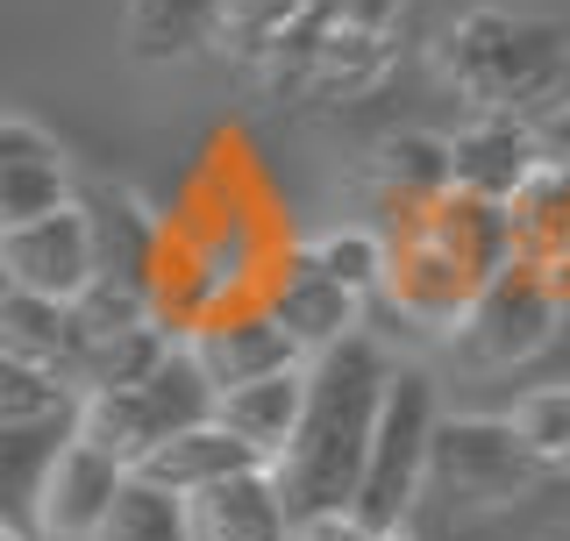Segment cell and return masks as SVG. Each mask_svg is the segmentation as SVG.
I'll use <instances>...</instances> for the list:
<instances>
[{
	"label": "cell",
	"mask_w": 570,
	"mask_h": 541,
	"mask_svg": "<svg viewBox=\"0 0 570 541\" xmlns=\"http://www.w3.org/2000/svg\"><path fill=\"white\" fill-rule=\"evenodd\" d=\"M171 350V328L165 321H136V328H115V335H94L71 350L65 364V385L71 392H115V385H136V377H150L165 364Z\"/></svg>",
	"instance_id": "obj_18"
},
{
	"label": "cell",
	"mask_w": 570,
	"mask_h": 541,
	"mask_svg": "<svg viewBox=\"0 0 570 541\" xmlns=\"http://www.w3.org/2000/svg\"><path fill=\"white\" fill-rule=\"evenodd\" d=\"M71 350H79V335H71V314L58 299H36V293L0 299V356H8V364H36L65 385Z\"/></svg>",
	"instance_id": "obj_20"
},
{
	"label": "cell",
	"mask_w": 570,
	"mask_h": 541,
	"mask_svg": "<svg viewBox=\"0 0 570 541\" xmlns=\"http://www.w3.org/2000/svg\"><path fill=\"white\" fill-rule=\"evenodd\" d=\"M0 270H8L14 293L58 299V306L79 299L86 285H94V243H86V214H79V200L36 214V222L0 228Z\"/></svg>",
	"instance_id": "obj_7"
},
{
	"label": "cell",
	"mask_w": 570,
	"mask_h": 541,
	"mask_svg": "<svg viewBox=\"0 0 570 541\" xmlns=\"http://www.w3.org/2000/svg\"><path fill=\"white\" fill-rule=\"evenodd\" d=\"M71 406H79L71 385H58L36 364H8L0 356V427H50V421H71Z\"/></svg>",
	"instance_id": "obj_25"
},
{
	"label": "cell",
	"mask_w": 570,
	"mask_h": 541,
	"mask_svg": "<svg viewBox=\"0 0 570 541\" xmlns=\"http://www.w3.org/2000/svg\"><path fill=\"white\" fill-rule=\"evenodd\" d=\"M0 541H14V534H8V528H0Z\"/></svg>",
	"instance_id": "obj_34"
},
{
	"label": "cell",
	"mask_w": 570,
	"mask_h": 541,
	"mask_svg": "<svg viewBox=\"0 0 570 541\" xmlns=\"http://www.w3.org/2000/svg\"><path fill=\"white\" fill-rule=\"evenodd\" d=\"M507 427L534 456V471H570V385L528 392V400L507 413Z\"/></svg>",
	"instance_id": "obj_24"
},
{
	"label": "cell",
	"mask_w": 570,
	"mask_h": 541,
	"mask_svg": "<svg viewBox=\"0 0 570 541\" xmlns=\"http://www.w3.org/2000/svg\"><path fill=\"white\" fill-rule=\"evenodd\" d=\"M8 293H14V285H8V270H0V299H8Z\"/></svg>",
	"instance_id": "obj_33"
},
{
	"label": "cell",
	"mask_w": 570,
	"mask_h": 541,
	"mask_svg": "<svg viewBox=\"0 0 570 541\" xmlns=\"http://www.w3.org/2000/svg\"><path fill=\"white\" fill-rule=\"evenodd\" d=\"M507 228H513V264H528V270L557 264L570 249V178L563 171H534L507 200Z\"/></svg>",
	"instance_id": "obj_21"
},
{
	"label": "cell",
	"mask_w": 570,
	"mask_h": 541,
	"mask_svg": "<svg viewBox=\"0 0 570 541\" xmlns=\"http://www.w3.org/2000/svg\"><path fill=\"white\" fill-rule=\"evenodd\" d=\"M214 421H222L257 463H272L278 449H285V435H293V421H299V364L214 392Z\"/></svg>",
	"instance_id": "obj_16"
},
{
	"label": "cell",
	"mask_w": 570,
	"mask_h": 541,
	"mask_svg": "<svg viewBox=\"0 0 570 541\" xmlns=\"http://www.w3.org/2000/svg\"><path fill=\"white\" fill-rule=\"evenodd\" d=\"M236 471H264L249 449L228 435L222 421H200V427H178L171 442H157L150 456L136 463L129 478L142 484H157V492H171V499H186V492H200V484H222V478H236Z\"/></svg>",
	"instance_id": "obj_14"
},
{
	"label": "cell",
	"mask_w": 570,
	"mask_h": 541,
	"mask_svg": "<svg viewBox=\"0 0 570 541\" xmlns=\"http://www.w3.org/2000/svg\"><path fill=\"white\" fill-rule=\"evenodd\" d=\"M307 264L321 270V278H335L350 299L379 293L385 285V236H371V228H343V236H321L307 249Z\"/></svg>",
	"instance_id": "obj_26"
},
{
	"label": "cell",
	"mask_w": 570,
	"mask_h": 541,
	"mask_svg": "<svg viewBox=\"0 0 570 541\" xmlns=\"http://www.w3.org/2000/svg\"><path fill=\"white\" fill-rule=\"evenodd\" d=\"M371 541H414V534H406V528H385V534H371Z\"/></svg>",
	"instance_id": "obj_32"
},
{
	"label": "cell",
	"mask_w": 570,
	"mask_h": 541,
	"mask_svg": "<svg viewBox=\"0 0 570 541\" xmlns=\"http://www.w3.org/2000/svg\"><path fill=\"white\" fill-rule=\"evenodd\" d=\"M71 200V171L36 121H0V228Z\"/></svg>",
	"instance_id": "obj_13"
},
{
	"label": "cell",
	"mask_w": 570,
	"mask_h": 541,
	"mask_svg": "<svg viewBox=\"0 0 570 541\" xmlns=\"http://www.w3.org/2000/svg\"><path fill=\"white\" fill-rule=\"evenodd\" d=\"M385 371H392L385 350L364 328H350L343 342H328V350H314L307 364H299V421H293V435H285V449L264 463L285 520L350 513Z\"/></svg>",
	"instance_id": "obj_1"
},
{
	"label": "cell",
	"mask_w": 570,
	"mask_h": 541,
	"mask_svg": "<svg viewBox=\"0 0 570 541\" xmlns=\"http://www.w3.org/2000/svg\"><path fill=\"white\" fill-rule=\"evenodd\" d=\"M222 43V0H129V58L178 65Z\"/></svg>",
	"instance_id": "obj_17"
},
{
	"label": "cell",
	"mask_w": 570,
	"mask_h": 541,
	"mask_svg": "<svg viewBox=\"0 0 570 541\" xmlns=\"http://www.w3.org/2000/svg\"><path fill=\"white\" fill-rule=\"evenodd\" d=\"M542 285H549V299H557V314H563V306H570V249L557 264H542Z\"/></svg>",
	"instance_id": "obj_31"
},
{
	"label": "cell",
	"mask_w": 570,
	"mask_h": 541,
	"mask_svg": "<svg viewBox=\"0 0 570 541\" xmlns=\"http://www.w3.org/2000/svg\"><path fill=\"white\" fill-rule=\"evenodd\" d=\"M557 541H570V534H557Z\"/></svg>",
	"instance_id": "obj_35"
},
{
	"label": "cell",
	"mask_w": 570,
	"mask_h": 541,
	"mask_svg": "<svg viewBox=\"0 0 570 541\" xmlns=\"http://www.w3.org/2000/svg\"><path fill=\"white\" fill-rule=\"evenodd\" d=\"M428 427H435V377L385 371L379 413H371V442H364V471H356V492H350V520L364 534L406 528V506H414L421 463H428Z\"/></svg>",
	"instance_id": "obj_4"
},
{
	"label": "cell",
	"mask_w": 570,
	"mask_h": 541,
	"mask_svg": "<svg viewBox=\"0 0 570 541\" xmlns=\"http://www.w3.org/2000/svg\"><path fill=\"white\" fill-rule=\"evenodd\" d=\"M542 478L534 456L513 442L507 421H442L428 427V463H421V484H435L450 506H471V513H492V506H513L528 484Z\"/></svg>",
	"instance_id": "obj_5"
},
{
	"label": "cell",
	"mask_w": 570,
	"mask_h": 541,
	"mask_svg": "<svg viewBox=\"0 0 570 541\" xmlns=\"http://www.w3.org/2000/svg\"><path fill=\"white\" fill-rule=\"evenodd\" d=\"M178 513H186V541H285V528H293L264 471L200 484V492L178 499Z\"/></svg>",
	"instance_id": "obj_12"
},
{
	"label": "cell",
	"mask_w": 570,
	"mask_h": 541,
	"mask_svg": "<svg viewBox=\"0 0 570 541\" xmlns=\"http://www.w3.org/2000/svg\"><path fill=\"white\" fill-rule=\"evenodd\" d=\"M79 214H86V243H94V278L129 285V293L150 299L157 278H165V228H157V214L115 186H94L79 200Z\"/></svg>",
	"instance_id": "obj_9"
},
{
	"label": "cell",
	"mask_w": 570,
	"mask_h": 541,
	"mask_svg": "<svg viewBox=\"0 0 570 541\" xmlns=\"http://www.w3.org/2000/svg\"><path fill=\"white\" fill-rule=\"evenodd\" d=\"M563 65H570V36L563 22H542V14L471 8L463 22L442 29V71L485 115H513L521 100H549L563 86Z\"/></svg>",
	"instance_id": "obj_2"
},
{
	"label": "cell",
	"mask_w": 570,
	"mask_h": 541,
	"mask_svg": "<svg viewBox=\"0 0 570 541\" xmlns=\"http://www.w3.org/2000/svg\"><path fill=\"white\" fill-rule=\"evenodd\" d=\"M549 335H557V299H549L542 270H528V264L492 270V278L471 293V306L456 314V342H463V356H471L478 371L528 364Z\"/></svg>",
	"instance_id": "obj_6"
},
{
	"label": "cell",
	"mask_w": 570,
	"mask_h": 541,
	"mask_svg": "<svg viewBox=\"0 0 570 541\" xmlns=\"http://www.w3.org/2000/svg\"><path fill=\"white\" fill-rule=\"evenodd\" d=\"M442 193H450V150H442V136H392L379 150V200L392 222L435 207Z\"/></svg>",
	"instance_id": "obj_22"
},
{
	"label": "cell",
	"mask_w": 570,
	"mask_h": 541,
	"mask_svg": "<svg viewBox=\"0 0 570 541\" xmlns=\"http://www.w3.org/2000/svg\"><path fill=\"white\" fill-rule=\"evenodd\" d=\"M299 14V0H222V43H236L243 58H264V43Z\"/></svg>",
	"instance_id": "obj_27"
},
{
	"label": "cell",
	"mask_w": 570,
	"mask_h": 541,
	"mask_svg": "<svg viewBox=\"0 0 570 541\" xmlns=\"http://www.w3.org/2000/svg\"><path fill=\"white\" fill-rule=\"evenodd\" d=\"M299 14L321 29H356V36H385L400 0H299Z\"/></svg>",
	"instance_id": "obj_28"
},
{
	"label": "cell",
	"mask_w": 570,
	"mask_h": 541,
	"mask_svg": "<svg viewBox=\"0 0 570 541\" xmlns=\"http://www.w3.org/2000/svg\"><path fill=\"white\" fill-rule=\"evenodd\" d=\"M186 356L200 364V377H207L214 392L249 385V377H272V371H293V364H307V356L293 350V335H285V328H278L272 314H264L257 299H249V306H214L200 328H193Z\"/></svg>",
	"instance_id": "obj_8"
},
{
	"label": "cell",
	"mask_w": 570,
	"mask_h": 541,
	"mask_svg": "<svg viewBox=\"0 0 570 541\" xmlns=\"http://www.w3.org/2000/svg\"><path fill=\"white\" fill-rule=\"evenodd\" d=\"M121 463L100 456L86 442H58V456L43 463V484H36V541H86L100 528L107 499L121 492Z\"/></svg>",
	"instance_id": "obj_10"
},
{
	"label": "cell",
	"mask_w": 570,
	"mask_h": 541,
	"mask_svg": "<svg viewBox=\"0 0 570 541\" xmlns=\"http://www.w3.org/2000/svg\"><path fill=\"white\" fill-rule=\"evenodd\" d=\"M442 150H450V193H471V200H492V207H507L542 171L534 142H528V121H513V115H485L478 129H463Z\"/></svg>",
	"instance_id": "obj_11"
},
{
	"label": "cell",
	"mask_w": 570,
	"mask_h": 541,
	"mask_svg": "<svg viewBox=\"0 0 570 541\" xmlns=\"http://www.w3.org/2000/svg\"><path fill=\"white\" fill-rule=\"evenodd\" d=\"M528 142H534V165H542V171L570 178V100H557L542 121H528Z\"/></svg>",
	"instance_id": "obj_29"
},
{
	"label": "cell",
	"mask_w": 570,
	"mask_h": 541,
	"mask_svg": "<svg viewBox=\"0 0 570 541\" xmlns=\"http://www.w3.org/2000/svg\"><path fill=\"white\" fill-rule=\"evenodd\" d=\"M86 541H186V513H178L171 492H157L142 478H121V492L107 499L100 528Z\"/></svg>",
	"instance_id": "obj_23"
},
{
	"label": "cell",
	"mask_w": 570,
	"mask_h": 541,
	"mask_svg": "<svg viewBox=\"0 0 570 541\" xmlns=\"http://www.w3.org/2000/svg\"><path fill=\"white\" fill-rule=\"evenodd\" d=\"M65 435H71V421L0 427V528L14 541H36V484H43V463L58 456Z\"/></svg>",
	"instance_id": "obj_19"
},
{
	"label": "cell",
	"mask_w": 570,
	"mask_h": 541,
	"mask_svg": "<svg viewBox=\"0 0 570 541\" xmlns=\"http://www.w3.org/2000/svg\"><path fill=\"white\" fill-rule=\"evenodd\" d=\"M285 541H371V534L356 528L350 513H307V520H293V528H285Z\"/></svg>",
	"instance_id": "obj_30"
},
{
	"label": "cell",
	"mask_w": 570,
	"mask_h": 541,
	"mask_svg": "<svg viewBox=\"0 0 570 541\" xmlns=\"http://www.w3.org/2000/svg\"><path fill=\"white\" fill-rule=\"evenodd\" d=\"M214 421V385L200 377V364L186 356V342H171L165 364L136 385H115V392H79L71 406V442L115 456L121 471H136L157 442H171L178 427H200Z\"/></svg>",
	"instance_id": "obj_3"
},
{
	"label": "cell",
	"mask_w": 570,
	"mask_h": 541,
	"mask_svg": "<svg viewBox=\"0 0 570 541\" xmlns=\"http://www.w3.org/2000/svg\"><path fill=\"white\" fill-rule=\"evenodd\" d=\"M257 306L278 321L285 335H293V350H299V356L328 350V342H343V335L356 328V299H350L335 278H321V270H314L307 257L285 270V278H278V285H272V293H264Z\"/></svg>",
	"instance_id": "obj_15"
}]
</instances>
